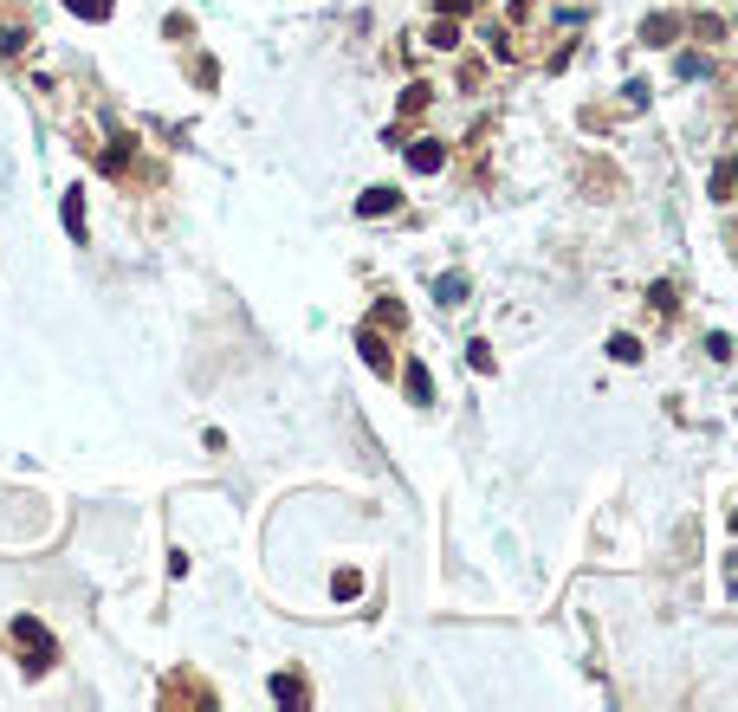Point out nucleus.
I'll return each instance as SVG.
<instances>
[{
  "mask_svg": "<svg viewBox=\"0 0 738 712\" xmlns=\"http://www.w3.org/2000/svg\"><path fill=\"white\" fill-rule=\"evenodd\" d=\"M395 208H402V195H395V188H363V195H357V214H363V221H382V214H395Z\"/></svg>",
  "mask_w": 738,
  "mask_h": 712,
  "instance_id": "nucleus-4",
  "label": "nucleus"
},
{
  "mask_svg": "<svg viewBox=\"0 0 738 712\" xmlns=\"http://www.w3.org/2000/svg\"><path fill=\"white\" fill-rule=\"evenodd\" d=\"M331 596H337V602L363 596V577H357V570H337V577H331Z\"/></svg>",
  "mask_w": 738,
  "mask_h": 712,
  "instance_id": "nucleus-13",
  "label": "nucleus"
},
{
  "mask_svg": "<svg viewBox=\"0 0 738 712\" xmlns=\"http://www.w3.org/2000/svg\"><path fill=\"white\" fill-rule=\"evenodd\" d=\"M357 350H363V363L376 369V376H389V369H395V356H389V344H382V337H376V324H369V331L357 337Z\"/></svg>",
  "mask_w": 738,
  "mask_h": 712,
  "instance_id": "nucleus-5",
  "label": "nucleus"
},
{
  "mask_svg": "<svg viewBox=\"0 0 738 712\" xmlns=\"http://www.w3.org/2000/svg\"><path fill=\"white\" fill-rule=\"evenodd\" d=\"M421 104H428V85H408V91H402V117H415Z\"/></svg>",
  "mask_w": 738,
  "mask_h": 712,
  "instance_id": "nucleus-16",
  "label": "nucleus"
},
{
  "mask_svg": "<svg viewBox=\"0 0 738 712\" xmlns=\"http://www.w3.org/2000/svg\"><path fill=\"white\" fill-rule=\"evenodd\" d=\"M732 531H738V512H732Z\"/></svg>",
  "mask_w": 738,
  "mask_h": 712,
  "instance_id": "nucleus-21",
  "label": "nucleus"
},
{
  "mask_svg": "<svg viewBox=\"0 0 738 712\" xmlns=\"http://www.w3.org/2000/svg\"><path fill=\"white\" fill-rule=\"evenodd\" d=\"M59 221H65V234H72V240H85V195H78V188H72V195H65Z\"/></svg>",
  "mask_w": 738,
  "mask_h": 712,
  "instance_id": "nucleus-7",
  "label": "nucleus"
},
{
  "mask_svg": "<svg viewBox=\"0 0 738 712\" xmlns=\"http://www.w3.org/2000/svg\"><path fill=\"white\" fill-rule=\"evenodd\" d=\"M648 298H654L661 311H674V285H667V279H654V285H648Z\"/></svg>",
  "mask_w": 738,
  "mask_h": 712,
  "instance_id": "nucleus-17",
  "label": "nucleus"
},
{
  "mask_svg": "<svg viewBox=\"0 0 738 712\" xmlns=\"http://www.w3.org/2000/svg\"><path fill=\"white\" fill-rule=\"evenodd\" d=\"M123 162H130V136H117V143H111V149H104V169H111V175L123 169Z\"/></svg>",
  "mask_w": 738,
  "mask_h": 712,
  "instance_id": "nucleus-15",
  "label": "nucleus"
},
{
  "mask_svg": "<svg viewBox=\"0 0 738 712\" xmlns=\"http://www.w3.org/2000/svg\"><path fill=\"white\" fill-rule=\"evenodd\" d=\"M531 7H538V0H518V13H531Z\"/></svg>",
  "mask_w": 738,
  "mask_h": 712,
  "instance_id": "nucleus-20",
  "label": "nucleus"
},
{
  "mask_svg": "<svg viewBox=\"0 0 738 712\" xmlns=\"http://www.w3.org/2000/svg\"><path fill=\"white\" fill-rule=\"evenodd\" d=\"M428 46H434V52H454V46H460V20H454V13H441V20H434Z\"/></svg>",
  "mask_w": 738,
  "mask_h": 712,
  "instance_id": "nucleus-8",
  "label": "nucleus"
},
{
  "mask_svg": "<svg viewBox=\"0 0 738 712\" xmlns=\"http://www.w3.org/2000/svg\"><path fill=\"white\" fill-rule=\"evenodd\" d=\"M467 363L473 369H492V344H467Z\"/></svg>",
  "mask_w": 738,
  "mask_h": 712,
  "instance_id": "nucleus-19",
  "label": "nucleus"
},
{
  "mask_svg": "<svg viewBox=\"0 0 738 712\" xmlns=\"http://www.w3.org/2000/svg\"><path fill=\"white\" fill-rule=\"evenodd\" d=\"M609 356H615V363H641V337L615 331V337H609Z\"/></svg>",
  "mask_w": 738,
  "mask_h": 712,
  "instance_id": "nucleus-11",
  "label": "nucleus"
},
{
  "mask_svg": "<svg viewBox=\"0 0 738 712\" xmlns=\"http://www.w3.org/2000/svg\"><path fill=\"white\" fill-rule=\"evenodd\" d=\"M376 324H389V331H395V324H402V305H395V298H382V305H376Z\"/></svg>",
  "mask_w": 738,
  "mask_h": 712,
  "instance_id": "nucleus-18",
  "label": "nucleus"
},
{
  "mask_svg": "<svg viewBox=\"0 0 738 712\" xmlns=\"http://www.w3.org/2000/svg\"><path fill=\"white\" fill-rule=\"evenodd\" d=\"M13 641H20V654H26V674H46V667L59 661V648H52L39 615H13Z\"/></svg>",
  "mask_w": 738,
  "mask_h": 712,
  "instance_id": "nucleus-1",
  "label": "nucleus"
},
{
  "mask_svg": "<svg viewBox=\"0 0 738 712\" xmlns=\"http://www.w3.org/2000/svg\"><path fill=\"white\" fill-rule=\"evenodd\" d=\"M272 700H279V706H305V700H311V693H305V687H298V680H292V674H272Z\"/></svg>",
  "mask_w": 738,
  "mask_h": 712,
  "instance_id": "nucleus-10",
  "label": "nucleus"
},
{
  "mask_svg": "<svg viewBox=\"0 0 738 712\" xmlns=\"http://www.w3.org/2000/svg\"><path fill=\"white\" fill-rule=\"evenodd\" d=\"M402 389H408V402H415V408H428V402H434V382H428V363H408V369H402Z\"/></svg>",
  "mask_w": 738,
  "mask_h": 712,
  "instance_id": "nucleus-6",
  "label": "nucleus"
},
{
  "mask_svg": "<svg viewBox=\"0 0 738 712\" xmlns=\"http://www.w3.org/2000/svg\"><path fill=\"white\" fill-rule=\"evenodd\" d=\"M460 292H467V279H460V272H447V279L434 285V298H441V305H460Z\"/></svg>",
  "mask_w": 738,
  "mask_h": 712,
  "instance_id": "nucleus-14",
  "label": "nucleus"
},
{
  "mask_svg": "<svg viewBox=\"0 0 738 712\" xmlns=\"http://www.w3.org/2000/svg\"><path fill=\"white\" fill-rule=\"evenodd\" d=\"M680 33H687L680 13H654V20H641V39H648V46H674Z\"/></svg>",
  "mask_w": 738,
  "mask_h": 712,
  "instance_id": "nucleus-2",
  "label": "nucleus"
},
{
  "mask_svg": "<svg viewBox=\"0 0 738 712\" xmlns=\"http://www.w3.org/2000/svg\"><path fill=\"white\" fill-rule=\"evenodd\" d=\"M447 162V143H434V136H421V143H408V169L415 175H434Z\"/></svg>",
  "mask_w": 738,
  "mask_h": 712,
  "instance_id": "nucleus-3",
  "label": "nucleus"
},
{
  "mask_svg": "<svg viewBox=\"0 0 738 712\" xmlns=\"http://www.w3.org/2000/svg\"><path fill=\"white\" fill-rule=\"evenodd\" d=\"M65 7H72L78 20H111V7H117V0H65Z\"/></svg>",
  "mask_w": 738,
  "mask_h": 712,
  "instance_id": "nucleus-12",
  "label": "nucleus"
},
{
  "mask_svg": "<svg viewBox=\"0 0 738 712\" xmlns=\"http://www.w3.org/2000/svg\"><path fill=\"white\" fill-rule=\"evenodd\" d=\"M713 201H738V162H719L713 169Z\"/></svg>",
  "mask_w": 738,
  "mask_h": 712,
  "instance_id": "nucleus-9",
  "label": "nucleus"
}]
</instances>
